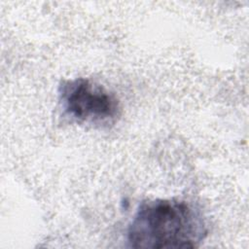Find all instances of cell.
I'll return each mask as SVG.
<instances>
[{"mask_svg":"<svg viewBox=\"0 0 249 249\" xmlns=\"http://www.w3.org/2000/svg\"><path fill=\"white\" fill-rule=\"evenodd\" d=\"M201 210L179 198L142 202L127 228L126 239L133 248L185 249L198 246L207 235Z\"/></svg>","mask_w":249,"mask_h":249,"instance_id":"cell-1","label":"cell"},{"mask_svg":"<svg viewBox=\"0 0 249 249\" xmlns=\"http://www.w3.org/2000/svg\"><path fill=\"white\" fill-rule=\"evenodd\" d=\"M58 96L64 113L78 123L104 126L114 124L121 116L117 96L87 78L62 81Z\"/></svg>","mask_w":249,"mask_h":249,"instance_id":"cell-2","label":"cell"}]
</instances>
